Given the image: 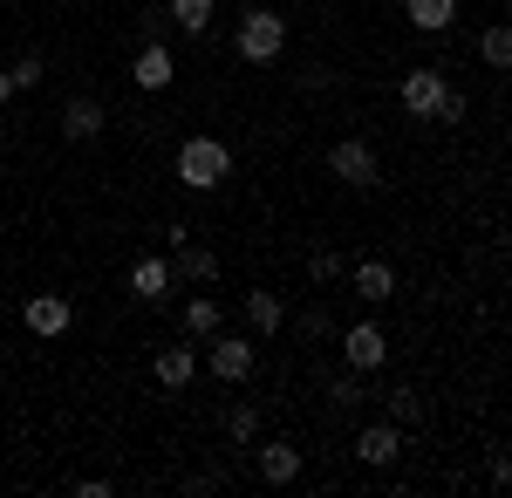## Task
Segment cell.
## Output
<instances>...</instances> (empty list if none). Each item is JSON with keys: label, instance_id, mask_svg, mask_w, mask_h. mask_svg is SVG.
<instances>
[{"label": "cell", "instance_id": "1", "mask_svg": "<svg viewBox=\"0 0 512 498\" xmlns=\"http://www.w3.org/2000/svg\"><path fill=\"white\" fill-rule=\"evenodd\" d=\"M226 171H233V151H226L219 137H185V144H178V185L212 192V185H226Z\"/></svg>", "mask_w": 512, "mask_h": 498}, {"label": "cell", "instance_id": "2", "mask_svg": "<svg viewBox=\"0 0 512 498\" xmlns=\"http://www.w3.org/2000/svg\"><path fill=\"white\" fill-rule=\"evenodd\" d=\"M233 48L246 55V62H274L280 48H287V21H280L274 7H246V14H239Z\"/></svg>", "mask_w": 512, "mask_h": 498}, {"label": "cell", "instance_id": "3", "mask_svg": "<svg viewBox=\"0 0 512 498\" xmlns=\"http://www.w3.org/2000/svg\"><path fill=\"white\" fill-rule=\"evenodd\" d=\"M328 171H335L342 185H355V192H369V185H376V144H369V137H342V144L328 151Z\"/></svg>", "mask_w": 512, "mask_h": 498}, {"label": "cell", "instance_id": "4", "mask_svg": "<svg viewBox=\"0 0 512 498\" xmlns=\"http://www.w3.org/2000/svg\"><path fill=\"white\" fill-rule=\"evenodd\" d=\"M342 362H349L355 376L383 369V362H390V342H383V328H376V321H355L349 335H342Z\"/></svg>", "mask_w": 512, "mask_h": 498}, {"label": "cell", "instance_id": "5", "mask_svg": "<svg viewBox=\"0 0 512 498\" xmlns=\"http://www.w3.org/2000/svg\"><path fill=\"white\" fill-rule=\"evenodd\" d=\"M205 362H212V376H226V383H246L260 355H253V342H246V335H212V355H205Z\"/></svg>", "mask_w": 512, "mask_h": 498}, {"label": "cell", "instance_id": "6", "mask_svg": "<svg viewBox=\"0 0 512 498\" xmlns=\"http://www.w3.org/2000/svg\"><path fill=\"white\" fill-rule=\"evenodd\" d=\"M21 321L35 328L41 342H55V335H69V321H76V307L62 301V294H35V301L21 307Z\"/></svg>", "mask_w": 512, "mask_h": 498}, {"label": "cell", "instance_id": "7", "mask_svg": "<svg viewBox=\"0 0 512 498\" xmlns=\"http://www.w3.org/2000/svg\"><path fill=\"white\" fill-rule=\"evenodd\" d=\"M62 137H69V144H96V137H103V103H96V96H69V103H62Z\"/></svg>", "mask_w": 512, "mask_h": 498}, {"label": "cell", "instance_id": "8", "mask_svg": "<svg viewBox=\"0 0 512 498\" xmlns=\"http://www.w3.org/2000/svg\"><path fill=\"white\" fill-rule=\"evenodd\" d=\"M396 96H403V110H410V116H431L437 96H444V69H410Z\"/></svg>", "mask_w": 512, "mask_h": 498}, {"label": "cell", "instance_id": "9", "mask_svg": "<svg viewBox=\"0 0 512 498\" xmlns=\"http://www.w3.org/2000/svg\"><path fill=\"white\" fill-rule=\"evenodd\" d=\"M396 451H403V430L396 423H369L355 437V464H396Z\"/></svg>", "mask_w": 512, "mask_h": 498}, {"label": "cell", "instance_id": "10", "mask_svg": "<svg viewBox=\"0 0 512 498\" xmlns=\"http://www.w3.org/2000/svg\"><path fill=\"white\" fill-rule=\"evenodd\" d=\"M151 369H158L164 389H185L198 376V348L192 342H171V348H158V362H151Z\"/></svg>", "mask_w": 512, "mask_h": 498}, {"label": "cell", "instance_id": "11", "mask_svg": "<svg viewBox=\"0 0 512 498\" xmlns=\"http://www.w3.org/2000/svg\"><path fill=\"white\" fill-rule=\"evenodd\" d=\"M130 76L144 82V89H171V48H164L158 35L137 48V62H130Z\"/></svg>", "mask_w": 512, "mask_h": 498}, {"label": "cell", "instance_id": "12", "mask_svg": "<svg viewBox=\"0 0 512 498\" xmlns=\"http://www.w3.org/2000/svg\"><path fill=\"white\" fill-rule=\"evenodd\" d=\"M171 273H178V280H192V287H205V280H219V260H212L205 246H192V239H178V253H171Z\"/></svg>", "mask_w": 512, "mask_h": 498}, {"label": "cell", "instance_id": "13", "mask_svg": "<svg viewBox=\"0 0 512 498\" xmlns=\"http://www.w3.org/2000/svg\"><path fill=\"white\" fill-rule=\"evenodd\" d=\"M130 294L137 301H164L171 294V260H137L130 267Z\"/></svg>", "mask_w": 512, "mask_h": 498}, {"label": "cell", "instance_id": "14", "mask_svg": "<svg viewBox=\"0 0 512 498\" xmlns=\"http://www.w3.org/2000/svg\"><path fill=\"white\" fill-rule=\"evenodd\" d=\"M260 478L267 485H294L301 478V451L294 444H260Z\"/></svg>", "mask_w": 512, "mask_h": 498}, {"label": "cell", "instance_id": "15", "mask_svg": "<svg viewBox=\"0 0 512 498\" xmlns=\"http://www.w3.org/2000/svg\"><path fill=\"white\" fill-rule=\"evenodd\" d=\"M219 328H226L219 301H205V294H198V301H185V335H192V342H212Z\"/></svg>", "mask_w": 512, "mask_h": 498}, {"label": "cell", "instance_id": "16", "mask_svg": "<svg viewBox=\"0 0 512 498\" xmlns=\"http://www.w3.org/2000/svg\"><path fill=\"white\" fill-rule=\"evenodd\" d=\"M355 294H362V301H390V294H396V273L383 267V260H362V267H355Z\"/></svg>", "mask_w": 512, "mask_h": 498}, {"label": "cell", "instance_id": "17", "mask_svg": "<svg viewBox=\"0 0 512 498\" xmlns=\"http://www.w3.org/2000/svg\"><path fill=\"white\" fill-rule=\"evenodd\" d=\"M451 14H458V0H410V28H424V35H444Z\"/></svg>", "mask_w": 512, "mask_h": 498}, {"label": "cell", "instance_id": "18", "mask_svg": "<svg viewBox=\"0 0 512 498\" xmlns=\"http://www.w3.org/2000/svg\"><path fill=\"white\" fill-rule=\"evenodd\" d=\"M212 14H219V0H171V21H178L185 35H205Z\"/></svg>", "mask_w": 512, "mask_h": 498}, {"label": "cell", "instance_id": "19", "mask_svg": "<svg viewBox=\"0 0 512 498\" xmlns=\"http://www.w3.org/2000/svg\"><path fill=\"white\" fill-rule=\"evenodd\" d=\"M246 321H253L260 335H274L280 321H287V307H280V294H253V301H246Z\"/></svg>", "mask_w": 512, "mask_h": 498}, {"label": "cell", "instance_id": "20", "mask_svg": "<svg viewBox=\"0 0 512 498\" xmlns=\"http://www.w3.org/2000/svg\"><path fill=\"white\" fill-rule=\"evenodd\" d=\"M390 423L403 430V423H424V396L417 389H390Z\"/></svg>", "mask_w": 512, "mask_h": 498}, {"label": "cell", "instance_id": "21", "mask_svg": "<svg viewBox=\"0 0 512 498\" xmlns=\"http://www.w3.org/2000/svg\"><path fill=\"white\" fill-rule=\"evenodd\" d=\"M253 430H260V410H253V403H233V410H226V437H233V444H253Z\"/></svg>", "mask_w": 512, "mask_h": 498}, {"label": "cell", "instance_id": "22", "mask_svg": "<svg viewBox=\"0 0 512 498\" xmlns=\"http://www.w3.org/2000/svg\"><path fill=\"white\" fill-rule=\"evenodd\" d=\"M478 55H485L492 69H506V62H512V35H506V28H485V41H478Z\"/></svg>", "mask_w": 512, "mask_h": 498}, {"label": "cell", "instance_id": "23", "mask_svg": "<svg viewBox=\"0 0 512 498\" xmlns=\"http://www.w3.org/2000/svg\"><path fill=\"white\" fill-rule=\"evenodd\" d=\"M328 403H335V410H355V403H362V376H335V383H328Z\"/></svg>", "mask_w": 512, "mask_h": 498}, {"label": "cell", "instance_id": "24", "mask_svg": "<svg viewBox=\"0 0 512 498\" xmlns=\"http://www.w3.org/2000/svg\"><path fill=\"white\" fill-rule=\"evenodd\" d=\"M465 110H472V103H465V96H458V89H451V82H444V96H437V123H465Z\"/></svg>", "mask_w": 512, "mask_h": 498}, {"label": "cell", "instance_id": "25", "mask_svg": "<svg viewBox=\"0 0 512 498\" xmlns=\"http://www.w3.org/2000/svg\"><path fill=\"white\" fill-rule=\"evenodd\" d=\"M7 82H14V89H35L41 82V55H21V62L7 69Z\"/></svg>", "mask_w": 512, "mask_h": 498}, {"label": "cell", "instance_id": "26", "mask_svg": "<svg viewBox=\"0 0 512 498\" xmlns=\"http://www.w3.org/2000/svg\"><path fill=\"white\" fill-rule=\"evenodd\" d=\"M301 335H308V342H328V335H335V321H328L321 307H308V321H301Z\"/></svg>", "mask_w": 512, "mask_h": 498}, {"label": "cell", "instance_id": "27", "mask_svg": "<svg viewBox=\"0 0 512 498\" xmlns=\"http://www.w3.org/2000/svg\"><path fill=\"white\" fill-rule=\"evenodd\" d=\"M308 273H315V280H335V273H342V260H335V253H315V267H308Z\"/></svg>", "mask_w": 512, "mask_h": 498}, {"label": "cell", "instance_id": "28", "mask_svg": "<svg viewBox=\"0 0 512 498\" xmlns=\"http://www.w3.org/2000/svg\"><path fill=\"white\" fill-rule=\"evenodd\" d=\"M7 96H14V82H7V69H0V103H7Z\"/></svg>", "mask_w": 512, "mask_h": 498}]
</instances>
